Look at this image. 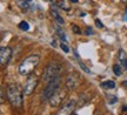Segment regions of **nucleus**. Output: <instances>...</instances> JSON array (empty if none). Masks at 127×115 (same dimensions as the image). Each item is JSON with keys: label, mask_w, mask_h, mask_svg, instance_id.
I'll return each instance as SVG.
<instances>
[{"label": "nucleus", "mask_w": 127, "mask_h": 115, "mask_svg": "<svg viewBox=\"0 0 127 115\" xmlns=\"http://www.w3.org/2000/svg\"><path fill=\"white\" fill-rule=\"evenodd\" d=\"M6 94H7V99L11 102V105L15 108L23 106V100H24V92H21V89L18 85L15 83H11L7 86L6 89Z\"/></svg>", "instance_id": "1"}, {"label": "nucleus", "mask_w": 127, "mask_h": 115, "mask_svg": "<svg viewBox=\"0 0 127 115\" xmlns=\"http://www.w3.org/2000/svg\"><path fill=\"white\" fill-rule=\"evenodd\" d=\"M40 62V56L39 55H30L25 60L21 61V64L19 66V73L21 75H28L31 74L35 67Z\"/></svg>", "instance_id": "2"}, {"label": "nucleus", "mask_w": 127, "mask_h": 115, "mask_svg": "<svg viewBox=\"0 0 127 115\" xmlns=\"http://www.w3.org/2000/svg\"><path fill=\"white\" fill-rule=\"evenodd\" d=\"M60 72H61V66L58 62H50L46 66L44 74H42V79L45 80L46 82H50L51 80L58 78Z\"/></svg>", "instance_id": "3"}, {"label": "nucleus", "mask_w": 127, "mask_h": 115, "mask_svg": "<svg viewBox=\"0 0 127 115\" xmlns=\"http://www.w3.org/2000/svg\"><path fill=\"white\" fill-rule=\"evenodd\" d=\"M60 85H61V79H60V76L51 80L50 82H47V86H46V88L44 89V92L41 94V97H42L44 100H48L60 88Z\"/></svg>", "instance_id": "4"}, {"label": "nucleus", "mask_w": 127, "mask_h": 115, "mask_svg": "<svg viewBox=\"0 0 127 115\" xmlns=\"http://www.w3.org/2000/svg\"><path fill=\"white\" fill-rule=\"evenodd\" d=\"M66 96V91L65 89H58L57 92L52 95V96L48 99V102H50V106L51 107H58L63 102V100Z\"/></svg>", "instance_id": "5"}, {"label": "nucleus", "mask_w": 127, "mask_h": 115, "mask_svg": "<svg viewBox=\"0 0 127 115\" xmlns=\"http://www.w3.org/2000/svg\"><path fill=\"white\" fill-rule=\"evenodd\" d=\"M75 106H77V101L75 100H68L67 102H65L63 105V107L60 108V111L58 112V114L59 115H69L72 114L73 111L75 109Z\"/></svg>", "instance_id": "6"}, {"label": "nucleus", "mask_w": 127, "mask_h": 115, "mask_svg": "<svg viewBox=\"0 0 127 115\" xmlns=\"http://www.w3.org/2000/svg\"><path fill=\"white\" fill-rule=\"evenodd\" d=\"M36 86H38V79L35 76L28 78L26 83H25V87H24V94L25 95H31L32 93L34 92Z\"/></svg>", "instance_id": "7"}, {"label": "nucleus", "mask_w": 127, "mask_h": 115, "mask_svg": "<svg viewBox=\"0 0 127 115\" xmlns=\"http://www.w3.org/2000/svg\"><path fill=\"white\" fill-rule=\"evenodd\" d=\"M12 53L13 52L9 47H1V49H0V64L2 66H6L12 58Z\"/></svg>", "instance_id": "8"}, {"label": "nucleus", "mask_w": 127, "mask_h": 115, "mask_svg": "<svg viewBox=\"0 0 127 115\" xmlns=\"http://www.w3.org/2000/svg\"><path fill=\"white\" fill-rule=\"evenodd\" d=\"M79 82H80V79L75 73L69 74L67 78H66V87L69 91H73L79 86Z\"/></svg>", "instance_id": "9"}, {"label": "nucleus", "mask_w": 127, "mask_h": 115, "mask_svg": "<svg viewBox=\"0 0 127 115\" xmlns=\"http://www.w3.org/2000/svg\"><path fill=\"white\" fill-rule=\"evenodd\" d=\"M101 87L105 89H113V88H115V82L113 80H107V81H104L101 83Z\"/></svg>", "instance_id": "10"}, {"label": "nucleus", "mask_w": 127, "mask_h": 115, "mask_svg": "<svg viewBox=\"0 0 127 115\" xmlns=\"http://www.w3.org/2000/svg\"><path fill=\"white\" fill-rule=\"evenodd\" d=\"M51 13H52V15H53V17H54V19L57 20V23H60V25H64L65 20H64V19L61 18V17H60V14L58 13V12H57L55 9H52V12H51Z\"/></svg>", "instance_id": "11"}, {"label": "nucleus", "mask_w": 127, "mask_h": 115, "mask_svg": "<svg viewBox=\"0 0 127 115\" xmlns=\"http://www.w3.org/2000/svg\"><path fill=\"white\" fill-rule=\"evenodd\" d=\"M126 59H127V55H126V53H125V51L120 49L119 51V61H120V64L123 65L126 61Z\"/></svg>", "instance_id": "12"}, {"label": "nucleus", "mask_w": 127, "mask_h": 115, "mask_svg": "<svg viewBox=\"0 0 127 115\" xmlns=\"http://www.w3.org/2000/svg\"><path fill=\"white\" fill-rule=\"evenodd\" d=\"M18 27L21 29V31H28L30 29V25H28L27 21H20L18 25Z\"/></svg>", "instance_id": "13"}, {"label": "nucleus", "mask_w": 127, "mask_h": 115, "mask_svg": "<svg viewBox=\"0 0 127 115\" xmlns=\"http://www.w3.org/2000/svg\"><path fill=\"white\" fill-rule=\"evenodd\" d=\"M113 72H114V74H115L117 76H120V75L123 74V70H121L120 65H114L113 66Z\"/></svg>", "instance_id": "14"}, {"label": "nucleus", "mask_w": 127, "mask_h": 115, "mask_svg": "<svg viewBox=\"0 0 127 115\" xmlns=\"http://www.w3.org/2000/svg\"><path fill=\"white\" fill-rule=\"evenodd\" d=\"M60 47H61V49H63L65 53H68V52H69V48H68L67 44H66V41H65V40H63V41L60 42Z\"/></svg>", "instance_id": "15"}, {"label": "nucleus", "mask_w": 127, "mask_h": 115, "mask_svg": "<svg viewBox=\"0 0 127 115\" xmlns=\"http://www.w3.org/2000/svg\"><path fill=\"white\" fill-rule=\"evenodd\" d=\"M107 99H108V103H109V105H113V103H115V102L118 101L117 96H114V95H108V94H107Z\"/></svg>", "instance_id": "16"}, {"label": "nucleus", "mask_w": 127, "mask_h": 115, "mask_svg": "<svg viewBox=\"0 0 127 115\" xmlns=\"http://www.w3.org/2000/svg\"><path fill=\"white\" fill-rule=\"evenodd\" d=\"M79 66H80V68H81L82 70L85 72V73H87V74H91V70H90V69L87 68V67H86V66H85V65H84V64H82L81 61L79 62Z\"/></svg>", "instance_id": "17"}, {"label": "nucleus", "mask_w": 127, "mask_h": 115, "mask_svg": "<svg viewBox=\"0 0 127 115\" xmlns=\"http://www.w3.org/2000/svg\"><path fill=\"white\" fill-rule=\"evenodd\" d=\"M57 32L59 33L60 38H61L63 40H65V41H66V37H65V33H64L63 31H61V29H60V28H59V27H57Z\"/></svg>", "instance_id": "18"}, {"label": "nucleus", "mask_w": 127, "mask_h": 115, "mask_svg": "<svg viewBox=\"0 0 127 115\" xmlns=\"http://www.w3.org/2000/svg\"><path fill=\"white\" fill-rule=\"evenodd\" d=\"M95 25H96V27L98 28H104V23H101L99 19H95Z\"/></svg>", "instance_id": "19"}, {"label": "nucleus", "mask_w": 127, "mask_h": 115, "mask_svg": "<svg viewBox=\"0 0 127 115\" xmlns=\"http://www.w3.org/2000/svg\"><path fill=\"white\" fill-rule=\"evenodd\" d=\"M72 29H73V32L77 33V34H79V33L81 32V31H80V28L78 27L77 25H72Z\"/></svg>", "instance_id": "20"}, {"label": "nucleus", "mask_w": 127, "mask_h": 115, "mask_svg": "<svg viewBox=\"0 0 127 115\" xmlns=\"http://www.w3.org/2000/svg\"><path fill=\"white\" fill-rule=\"evenodd\" d=\"M91 34H93V31H92L91 27H87L86 28V35H91Z\"/></svg>", "instance_id": "21"}, {"label": "nucleus", "mask_w": 127, "mask_h": 115, "mask_svg": "<svg viewBox=\"0 0 127 115\" xmlns=\"http://www.w3.org/2000/svg\"><path fill=\"white\" fill-rule=\"evenodd\" d=\"M123 66H124V67H125V68L127 69V59H126V61H125V62H124V64H123Z\"/></svg>", "instance_id": "22"}, {"label": "nucleus", "mask_w": 127, "mask_h": 115, "mask_svg": "<svg viewBox=\"0 0 127 115\" xmlns=\"http://www.w3.org/2000/svg\"><path fill=\"white\" fill-rule=\"evenodd\" d=\"M123 111L124 112H127V106H124L123 107Z\"/></svg>", "instance_id": "23"}, {"label": "nucleus", "mask_w": 127, "mask_h": 115, "mask_svg": "<svg viewBox=\"0 0 127 115\" xmlns=\"http://www.w3.org/2000/svg\"><path fill=\"white\" fill-rule=\"evenodd\" d=\"M124 86H125V87H127V81H124Z\"/></svg>", "instance_id": "24"}, {"label": "nucleus", "mask_w": 127, "mask_h": 115, "mask_svg": "<svg viewBox=\"0 0 127 115\" xmlns=\"http://www.w3.org/2000/svg\"><path fill=\"white\" fill-rule=\"evenodd\" d=\"M125 17H126V19H127V7H126V11H125Z\"/></svg>", "instance_id": "25"}, {"label": "nucleus", "mask_w": 127, "mask_h": 115, "mask_svg": "<svg viewBox=\"0 0 127 115\" xmlns=\"http://www.w3.org/2000/svg\"><path fill=\"white\" fill-rule=\"evenodd\" d=\"M121 2H125V4H127V0H121Z\"/></svg>", "instance_id": "26"}, {"label": "nucleus", "mask_w": 127, "mask_h": 115, "mask_svg": "<svg viewBox=\"0 0 127 115\" xmlns=\"http://www.w3.org/2000/svg\"><path fill=\"white\" fill-rule=\"evenodd\" d=\"M72 2H78V0H71Z\"/></svg>", "instance_id": "27"}, {"label": "nucleus", "mask_w": 127, "mask_h": 115, "mask_svg": "<svg viewBox=\"0 0 127 115\" xmlns=\"http://www.w3.org/2000/svg\"><path fill=\"white\" fill-rule=\"evenodd\" d=\"M45 1H48V2H52L53 0H45Z\"/></svg>", "instance_id": "28"}, {"label": "nucleus", "mask_w": 127, "mask_h": 115, "mask_svg": "<svg viewBox=\"0 0 127 115\" xmlns=\"http://www.w3.org/2000/svg\"><path fill=\"white\" fill-rule=\"evenodd\" d=\"M26 1H28V2H30V1H32V0H26Z\"/></svg>", "instance_id": "29"}, {"label": "nucleus", "mask_w": 127, "mask_h": 115, "mask_svg": "<svg viewBox=\"0 0 127 115\" xmlns=\"http://www.w3.org/2000/svg\"><path fill=\"white\" fill-rule=\"evenodd\" d=\"M17 1H18V0H17Z\"/></svg>", "instance_id": "30"}]
</instances>
